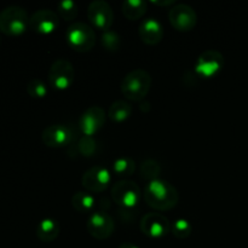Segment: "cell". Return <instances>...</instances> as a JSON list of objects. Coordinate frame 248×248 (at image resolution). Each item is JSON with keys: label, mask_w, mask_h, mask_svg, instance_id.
Listing matches in <instances>:
<instances>
[{"label": "cell", "mask_w": 248, "mask_h": 248, "mask_svg": "<svg viewBox=\"0 0 248 248\" xmlns=\"http://www.w3.org/2000/svg\"><path fill=\"white\" fill-rule=\"evenodd\" d=\"M111 198L120 208L131 210L140 203L142 191L136 182L130 179H121L111 186Z\"/></svg>", "instance_id": "cell-5"}, {"label": "cell", "mask_w": 248, "mask_h": 248, "mask_svg": "<svg viewBox=\"0 0 248 248\" xmlns=\"http://www.w3.org/2000/svg\"><path fill=\"white\" fill-rule=\"evenodd\" d=\"M171 223L160 213L150 212L142 217L140 223V228L144 235L150 239H162L171 232Z\"/></svg>", "instance_id": "cell-11"}, {"label": "cell", "mask_w": 248, "mask_h": 248, "mask_svg": "<svg viewBox=\"0 0 248 248\" xmlns=\"http://www.w3.org/2000/svg\"><path fill=\"white\" fill-rule=\"evenodd\" d=\"M106 123V111L102 107L92 106L79 118V128L84 136L96 135Z\"/></svg>", "instance_id": "cell-14"}, {"label": "cell", "mask_w": 248, "mask_h": 248, "mask_svg": "<svg viewBox=\"0 0 248 248\" xmlns=\"http://www.w3.org/2000/svg\"><path fill=\"white\" fill-rule=\"evenodd\" d=\"M60 24L58 14L51 9H40L29 18V28L39 34H50Z\"/></svg>", "instance_id": "cell-15"}, {"label": "cell", "mask_w": 248, "mask_h": 248, "mask_svg": "<svg viewBox=\"0 0 248 248\" xmlns=\"http://www.w3.org/2000/svg\"><path fill=\"white\" fill-rule=\"evenodd\" d=\"M138 34L147 45H156L164 38V27L156 18H147L140 23Z\"/></svg>", "instance_id": "cell-16"}, {"label": "cell", "mask_w": 248, "mask_h": 248, "mask_svg": "<svg viewBox=\"0 0 248 248\" xmlns=\"http://www.w3.org/2000/svg\"><path fill=\"white\" fill-rule=\"evenodd\" d=\"M171 232L173 234V236H176L177 239L184 240L188 239L189 236L193 232V225L190 224V222L186 219H183V218H179L176 222L172 224Z\"/></svg>", "instance_id": "cell-24"}, {"label": "cell", "mask_w": 248, "mask_h": 248, "mask_svg": "<svg viewBox=\"0 0 248 248\" xmlns=\"http://www.w3.org/2000/svg\"><path fill=\"white\" fill-rule=\"evenodd\" d=\"M119 248H140L138 246H136V245L131 244V242H125V244H121Z\"/></svg>", "instance_id": "cell-29"}, {"label": "cell", "mask_w": 248, "mask_h": 248, "mask_svg": "<svg viewBox=\"0 0 248 248\" xmlns=\"http://www.w3.org/2000/svg\"><path fill=\"white\" fill-rule=\"evenodd\" d=\"M67 43L78 52H87L96 44V33L90 24L85 22H74L65 31Z\"/></svg>", "instance_id": "cell-4"}, {"label": "cell", "mask_w": 248, "mask_h": 248, "mask_svg": "<svg viewBox=\"0 0 248 248\" xmlns=\"http://www.w3.org/2000/svg\"><path fill=\"white\" fill-rule=\"evenodd\" d=\"M148 4L145 0H126L121 5L123 14L130 21H136L144 16Z\"/></svg>", "instance_id": "cell-20"}, {"label": "cell", "mask_w": 248, "mask_h": 248, "mask_svg": "<svg viewBox=\"0 0 248 248\" xmlns=\"http://www.w3.org/2000/svg\"><path fill=\"white\" fill-rule=\"evenodd\" d=\"M57 14L65 21H73L78 16V4L73 0H63L57 4Z\"/></svg>", "instance_id": "cell-25"}, {"label": "cell", "mask_w": 248, "mask_h": 248, "mask_svg": "<svg viewBox=\"0 0 248 248\" xmlns=\"http://www.w3.org/2000/svg\"><path fill=\"white\" fill-rule=\"evenodd\" d=\"M0 41H1V40H0Z\"/></svg>", "instance_id": "cell-30"}, {"label": "cell", "mask_w": 248, "mask_h": 248, "mask_svg": "<svg viewBox=\"0 0 248 248\" xmlns=\"http://www.w3.org/2000/svg\"><path fill=\"white\" fill-rule=\"evenodd\" d=\"M111 182V174L108 169L97 165L91 167L81 177V184L89 193H103Z\"/></svg>", "instance_id": "cell-9"}, {"label": "cell", "mask_w": 248, "mask_h": 248, "mask_svg": "<svg viewBox=\"0 0 248 248\" xmlns=\"http://www.w3.org/2000/svg\"><path fill=\"white\" fill-rule=\"evenodd\" d=\"M169 19L179 31H189L195 28L198 15L193 6L188 4H177L170 9Z\"/></svg>", "instance_id": "cell-12"}, {"label": "cell", "mask_w": 248, "mask_h": 248, "mask_svg": "<svg viewBox=\"0 0 248 248\" xmlns=\"http://www.w3.org/2000/svg\"><path fill=\"white\" fill-rule=\"evenodd\" d=\"M60 230V224L57 220L53 218H45L36 225V236L40 241L48 244L57 239Z\"/></svg>", "instance_id": "cell-17"}, {"label": "cell", "mask_w": 248, "mask_h": 248, "mask_svg": "<svg viewBox=\"0 0 248 248\" xmlns=\"http://www.w3.org/2000/svg\"><path fill=\"white\" fill-rule=\"evenodd\" d=\"M113 171L118 177H131L136 171V161L128 156H121L114 161Z\"/></svg>", "instance_id": "cell-22"}, {"label": "cell", "mask_w": 248, "mask_h": 248, "mask_svg": "<svg viewBox=\"0 0 248 248\" xmlns=\"http://www.w3.org/2000/svg\"><path fill=\"white\" fill-rule=\"evenodd\" d=\"M72 205L80 213H93L96 199L89 191H78L73 195Z\"/></svg>", "instance_id": "cell-18"}, {"label": "cell", "mask_w": 248, "mask_h": 248, "mask_svg": "<svg viewBox=\"0 0 248 248\" xmlns=\"http://www.w3.org/2000/svg\"><path fill=\"white\" fill-rule=\"evenodd\" d=\"M87 18L94 28L109 31L114 22L113 9L104 0H93L87 7Z\"/></svg>", "instance_id": "cell-8"}, {"label": "cell", "mask_w": 248, "mask_h": 248, "mask_svg": "<svg viewBox=\"0 0 248 248\" xmlns=\"http://www.w3.org/2000/svg\"><path fill=\"white\" fill-rule=\"evenodd\" d=\"M27 92L33 98H44L47 94V86L43 80L33 78L27 84Z\"/></svg>", "instance_id": "cell-27"}, {"label": "cell", "mask_w": 248, "mask_h": 248, "mask_svg": "<svg viewBox=\"0 0 248 248\" xmlns=\"http://www.w3.org/2000/svg\"><path fill=\"white\" fill-rule=\"evenodd\" d=\"M74 140V132L64 124H53L44 128L41 140L46 147L61 148L67 147Z\"/></svg>", "instance_id": "cell-13"}, {"label": "cell", "mask_w": 248, "mask_h": 248, "mask_svg": "<svg viewBox=\"0 0 248 248\" xmlns=\"http://www.w3.org/2000/svg\"><path fill=\"white\" fill-rule=\"evenodd\" d=\"M74 65L65 58H58L48 70V82L56 90H67L74 82Z\"/></svg>", "instance_id": "cell-6"}, {"label": "cell", "mask_w": 248, "mask_h": 248, "mask_svg": "<svg viewBox=\"0 0 248 248\" xmlns=\"http://www.w3.org/2000/svg\"><path fill=\"white\" fill-rule=\"evenodd\" d=\"M161 173V165L155 159H145L140 166V174L143 179L152 182L159 179Z\"/></svg>", "instance_id": "cell-21"}, {"label": "cell", "mask_w": 248, "mask_h": 248, "mask_svg": "<svg viewBox=\"0 0 248 248\" xmlns=\"http://www.w3.org/2000/svg\"><path fill=\"white\" fill-rule=\"evenodd\" d=\"M153 4L155 5H164V6H169V5H174V0H166V1H162V0H152Z\"/></svg>", "instance_id": "cell-28"}, {"label": "cell", "mask_w": 248, "mask_h": 248, "mask_svg": "<svg viewBox=\"0 0 248 248\" xmlns=\"http://www.w3.org/2000/svg\"><path fill=\"white\" fill-rule=\"evenodd\" d=\"M132 114V106L125 99H118L113 102L108 109V116L111 121L123 123L127 120Z\"/></svg>", "instance_id": "cell-19"}, {"label": "cell", "mask_w": 248, "mask_h": 248, "mask_svg": "<svg viewBox=\"0 0 248 248\" xmlns=\"http://www.w3.org/2000/svg\"><path fill=\"white\" fill-rule=\"evenodd\" d=\"M77 150L81 156L91 157L98 150V143L92 136H82L78 140Z\"/></svg>", "instance_id": "cell-23"}, {"label": "cell", "mask_w": 248, "mask_h": 248, "mask_svg": "<svg viewBox=\"0 0 248 248\" xmlns=\"http://www.w3.org/2000/svg\"><path fill=\"white\" fill-rule=\"evenodd\" d=\"M86 229L96 240H106L115 232V222L104 211H94L87 219Z\"/></svg>", "instance_id": "cell-7"}, {"label": "cell", "mask_w": 248, "mask_h": 248, "mask_svg": "<svg viewBox=\"0 0 248 248\" xmlns=\"http://www.w3.org/2000/svg\"><path fill=\"white\" fill-rule=\"evenodd\" d=\"M224 65V57L217 50H207L201 53L195 63V73L201 78L216 77Z\"/></svg>", "instance_id": "cell-10"}, {"label": "cell", "mask_w": 248, "mask_h": 248, "mask_svg": "<svg viewBox=\"0 0 248 248\" xmlns=\"http://www.w3.org/2000/svg\"><path fill=\"white\" fill-rule=\"evenodd\" d=\"M101 41L103 47L106 48L107 51H110V52H115L120 48L121 45V39L119 36V34L114 31H103L101 36Z\"/></svg>", "instance_id": "cell-26"}, {"label": "cell", "mask_w": 248, "mask_h": 248, "mask_svg": "<svg viewBox=\"0 0 248 248\" xmlns=\"http://www.w3.org/2000/svg\"><path fill=\"white\" fill-rule=\"evenodd\" d=\"M143 198L147 205L154 210L170 211L178 203L179 194L176 186L167 181L155 179L145 186Z\"/></svg>", "instance_id": "cell-1"}, {"label": "cell", "mask_w": 248, "mask_h": 248, "mask_svg": "<svg viewBox=\"0 0 248 248\" xmlns=\"http://www.w3.org/2000/svg\"><path fill=\"white\" fill-rule=\"evenodd\" d=\"M152 77L142 68L131 70L121 81V93L130 101L140 102L147 97L152 87Z\"/></svg>", "instance_id": "cell-2"}, {"label": "cell", "mask_w": 248, "mask_h": 248, "mask_svg": "<svg viewBox=\"0 0 248 248\" xmlns=\"http://www.w3.org/2000/svg\"><path fill=\"white\" fill-rule=\"evenodd\" d=\"M29 18L23 7L16 5L5 7L0 11V31L10 36L21 35L29 27Z\"/></svg>", "instance_id": "cell-3"}]
</instances>
